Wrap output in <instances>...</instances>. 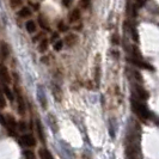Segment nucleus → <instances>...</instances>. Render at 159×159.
I'll use <instances>...</instances> for the list:
<instances>
[{"label":"nucleus","instance_id":"f257e3e1","mask_svg":"<svg viewBox=\"0 0 159 159\" xmlns=\"http://www.w3.org/2000/svg\"><path fill=\"white\" fill-rule=\"evenodd\" d=\"M132 107H133V110L136 115L143 120H148L151 119L152 112L147 109V107L143 103H141V101L136 99V98H132Z\"/></svg>","mask_w":159,"mask_h":159},{"label":"nucleus","instance_id":"f03ea898","mask_svg":"<svg viewBox=\"0 0 159 159\" xmlns=\"http://www.w3.org/2000/svg\"><path fill=\"white\" fill-rule=\"evenodd\" d=\"M127 60L130 62V64L135 65V66L140 67V68H146V70H150V71H153V70H154L152 65L143 61V59H134V57H132V59H130V57H128Z\"/></svg>","mask_w":159,"mask_h":159},{"label":"nucleus","instance_id":"7ed1b4c3","mask_svg":"<svg viewBox=\"0 0 159 159\" xmlns=\"http://www.w3.org/2000/svg\"><path fill=\"white\" fill-rule=\"evenodd\" d=\"M37 99L40 102L42 109L46 110L48 107V102H47V97H46V92H44V90H43L42 86H39V89H37Z\"/></svg>","mask_w":159,"mask_h":159},{"label":"nucleus","instance_id":"20e7f679","mask_svg":"<svg viewBox=\"0 0 159 159\" xmlns=\"http://www.w3.org/2000/svg\"><path fill=\"white\" fill-rule=\"evenodd\" d=\"M62 42H64V46H66L67 48L74 47L78 43V35H75V34H68L65 37V40Z\"/></svg>","mask_w":159,"mask_h":159},{"label":"nucleus","instance_id":"39448f33","mask_svg":"<svg viewBox=\"0 0 159 159\" xmlns=\"http://www.w3.org/2000/svg\"><path fill=\"white\" fill-rule=\"evenodd\" d=\"M15 92L17 95V102H18V111L20 115H24L25 114V104H24V99H23V96L20 93L19 89H17V86L15 88Z\"/></svg>","mask_w":159,"mask_h":159},{"label":"nucleus","instance_id":"423d86ee","mask_svg":"<svg viewBox=\"0 0 159 159\" xmlns=\"http://www.w3.org/2000/svg\"><path fill=\"white\" fill-rule=\"evenodd\" d=\"M5 127L7 128V130L11 133V134H13V132L17 129V123L15 119H13V116H11V115H7V116H5Z\"/></svg>","mask_w":159,"mask_h":159},{"label":"nucleus","instance_id":"0eeeda50","mask_svg":"<svg viewBox=\"0 0 159 159\" xmlns=\"http://www.w3.org/2000/svg\"><path fill=\"white\" fill-rule=\"evenodd\" d=\"M0 80L5 84H10L11 83V75L8 73L7 67H5L4 65H0Z\"/></svg>","mask_w":159,"mask_h":159},{"label":"nucleus","instance_id":"6e6552de","mask_svg":"<svg viewBox=\"0 0 159 159\" xmlns=\"http://www.w3.org/2000/svg\"><path fill=\"white\" fill-rule=\"evenodd\" d=\"M20 143L24 146H28V147H31V146H35L36 145V140L35 138L31 135V134H24L20 138Z\"/></svg>","mask_w":159,"mask_h":159},{"label":"nucleus","instance_id":"1a4fd4ad","mask_svg":"<svg viewBox=\"0 0 159 159\" xmlns=\"http://www.w3.org/2000/svg\"><path fill=\"white\" fill-rule=\"evenodd\" d=\"M80 18H81V12H80V10L78 7L73 8L71 12H70V15H68L70 23H77V22L80 20Z\"/></svg>","mask_w":159,"mask_h":159},{"label":"nucleus","instance_id":"9d476101","mask_svg":"<svg viewBox=\"0 0 159 159\" xmlns=\"http://www.w3.org/2000/svg\"><path fill=\"white\" fill-rule=\"evenodd\" d=\"M31 15H32L31 8L28 7V6H23L20 10H18V12H17V16L19 17V18H23V19H26V18L31 17Z\"/></svg>","mask_w":159,"mask_h":159},{"label":"nucleus","instance_id":"9b49d317","mask_svg":"<svg viewBox=\"0 0 159 159\" xmlns=\"http://www.w3.org/2000/svg\"><path fill=\"white\" fill-rule=\"evenodd\" d=\"M135 92L138 96V99H140V101H145L148 98V92L143 88H141L140 85H135Z\"/></svg>","mask_w":159,"mask_h":159},{"label":"nucleus","instance_id":"f8f14e48","mask_svg":"<svg viewBox=\"0 0 159 159\" xmlns=\"http://www.w3.org/2000/svg\"><path fill=\"white\" fill-rule=\"evenodd\" d=\"M0 55H1L2 60H6L10 55V47L6 42H1V44H0Z\"/></svg>","mask_w":159,"mask_h":159},{"label":"nucleus","instance_id":"ddd939ff","mask_svg":"<svg viewBox=\"0 0 159 159\" xmlns=\"http://www.w3.org/2000/svg\"><path fill=\"white\" fill-rule=\"evenodd\" d=\"M52 92H53V96H54V98L56 99V102H61V99H62V90L60 89L59 85H53V88H52Z\"/></svg>","mask_w":159,"mask_h":159},{"label":"nucleus","instance_id":"4468645a","mask_svg":"<svg viewBox=\"0 0 159 159\" xmlns=\"http://www.w3.org/2000/svg\"><path fill=\"white\" fill-rule=\"evenodd\" d=\"M25 29H26V31L29 32V34H34L37 30V24H36L35 20L29 19V20L25 22Z\"/></svg>","mask_w":159,"mask_h":159},{"label":"nucleus","instance_id":"2eb2a0df","mask_svg":"<svg viewBox=\"0 0 159 159\" xmlns=\"http://www.w3.org/2000/svg\"><path fill=\"white\" fill-rule=\"evenodd\" d=\"M37 23H39V25H40L44 31H50V25H49L48 20L43 16H39V18H37Z\"/></svg>","mask_w":159,"mask_h":159},{"label":"nucleus","instance_id":"dca6fc26","mask_svg":"<svg viewBox=\"0 0 159 159\" xmlns=\"http://www.w3.org/2000/svg\"><path fill=\"white\" fill-rule=\"evenodd\" d=\"M36 130H37V134H39L41 143H44L46 141V139H44V132H43V127H42V123H41L40 120H36Z\"/></svg>","mask_w":159,"mask_h":159},{"label":"nucleus","instance_id":"f3484780","mask_svg":"<svg viewBox=\"0 0 159 159\" xmlns=\"http://www.w3.org/2000/svg\"><path fill=\"white\" fill-rule=\"evenodd\" d=\"M48 46H49V40L43 37V39L40 41V44H39V52H40V53H44L48 49Z\"/></svg>","mask_w":159,"mask_h":159},{"label":"nucleus","instance_id":"a211bd4d","mask_svg":"<svg viewBox=\"0 0 159 159\" xmlns=\"http://www.w3.org/2000/svg\"><path fill=\"white\" fill-rule=\"evenodd\" d=\"M39 156L41 157V159H54V157L52 156V153L48 150H46V148H40Z\"/></svg>","mask_w":159,"mask_h":159},{"label":"nucleus","instance_id":"6ab92c4d","mask_svg":"<svg viewBox=\"0 0 159 159\" xmlns=\"http://www.w3.org/2000/svg\"><path fill=\"white\" fill-rule=\"evenodd\" d=\"M48 122H49V125H50V127L53 129V132H57L59 130V127H57V123H56V120L55 117L50 114V115H48Z\"/></svg>","mask_w":159,"mask_h":159},{"label":"nucleus","instance_id":"aec40b11","mask_svg":"<svg viewBox=\"0 0 159 159\" xmlns=\"http://www.w3.org/2000/svg\"><path fill=\"white\" fill-rule=\"evenodd\" d=\"M2 93H4V95L7 97L10 102H13V101H15L13 93H12V91H11V90L7 88V85H4V89H2Z\"/></svg>","mask_w":159,"mask_h":159},{"label":"nucleus","instance_id":"412c9836","mask_svg":"<svg viewBox=\"0 0 159 159\" xmlns=\"http://www.w3.org/2000/svg\"><path fill=\"white\" fill-rule=\"evenodd\" d=\"M57 29H59V32H67L70 30V26L65 23L64 20H60L57 23Z\"/></svg>","mask_w":159,"mask_h":159},{"label":"nucleus","instance_id":"4be33fe9","mask_svg":"<svg viewBox=\"0 0 159 159\" xmlns=\"http://www.w3.org/2000/svg\"><path fill=\"white\" fill-rule=\"evenodd\" d=\"M53 48H54L55 52H60V50L64 48V42H62V40L55 41V42L53 43Z\"/></svg>","mask_w":159,"mask_h":159},{"label":"nucleus","instance_id":"5701e85b","mask_svg":"<svg viewBox=\"0 0 159 159\" xmlns=\"http://www.w3.org/2000/svg\"><path fill=\"white\" fill-rule=\"evenodd\" d=\"M129 31H130V35H132V39L135 41V42H138L139 41V36H138V32H136L135 28L134 26H130L129 28Z\"/></svg>","mask_w":159,"mask_h":159},{"label":"nucleus","instance_id":"b1692460","mask_svg":"<svg viewBox=\"0 0 159 159\" xmlns=\"http://www.w3.org/2000/svg\"><path fill=\"white\" fill-rule=\"evenodd\" d=\"M80 7L84 8V10H86V8L90 7V5H91V0H80Z\"/></svg>","mask_w":159,"mask_h":159},{"label":"nucleus","instance_id":"393cba45","mask_svg":"<svg viewBox=\"0 0 159 159\" xmlns=\"http://www.w3.org/2000/svg\"><path fill=\"white\" fill-rule=\"evenodd\" d=\"M5 105H6V99H5V96L2 93V91L0 90V109L5 108Z\"/></svg>","mask_w":159,"mask_h":159},{"label":"nucleus","instance_id":"a878e982","mask_svg":"<svg viewBox=\"0 0 159 159\" xmlns=\"http://www.w3.org/2000/svg\"><path fill=\"white\" fill-rule=\"evenodd\" d=\"M24 156H25V159H36L35 153L32 151H25L24 152Z\"/></svg>","mask_w":159,"mask_h":159},{"label":"nucleus","instance_id":"bb28decb","mask_svg":"<svg viewBox=\"0 0 159 159\" xmlns=\"http://www.w3.org/2000/svg\"><path fill=\"white\" fill-rule=\"evenodd\" d=\"M43 36H44V34H43V32H40V34H37L36 36H34V37H32V42H34V43H36V42H40V41L43 39Z\"/></svg>","mask_w":159,"mask_h":159},{"label":"nucleus","instance_id":"cd10ccee","mask_svg":"<svg viewBox=\"0 0 159 159\" xmlns=\"http://www.w3.org/2000/svg\"><path fill=\"white\" fill-rule=\"evenodd\" d=\"M23 4V0H11V6L13 8H16L17 6H20Z\"/></svg>","mask_w":159,"mask_h":159},{"label":"nucleus","instance_id":"c85d7f7f","mask_svg":"<svg viewBox=\"0 0 159 159\" xmlns=\"http://www.w3.org/2000/svg\"><path fill=\"white\" fill-rule=\"evenodd\" d=\"M60 39V35H59V32H53L52 34V37H50V42H55V41H57Z\"/></svg>","mask_w":159,"mask_h":159},{"label":"nucleus","instance_id":"c756f323","mask_svg":"<svg viewBox=\"0 0 159 159\" xmlns=\"http://www.w3.org/2000/svg\"><path fill=\"white\" fill-rule=\"evenodd\" d=\"M73 2V0H61V4L64 7H70Z\"/></svg>","mask_w":159,"mask_h":159},{"label":"nucleus","instance_id":"7c9ffc66","mask_svg":"<svg viewBox=\"0 0 159 159\" xmlns=\"http://www.w3.org/2000/svg\"><path fill=\"white\" fill-rule=\"evenodd\" d=\"M132 73L134 74V77H135V79L138 80V81H143V77L140 75V73H139V72H138V71H133Z\"/></svg>","mask_w":159,"mask_h":159},{"label":"nucleus","instance_id":"2f4dec72","mask_svg":"<svg viewBox=\"0 0 159 159\" xmlns=\"http://www.w3.org/2000/svg\"><path fill=\"white\" fill-rule=\"evenodd\" d=\"M96 83H97V85L99 83V66L96 67Z\"/></svg>","mask_w":159,"mask_h":159},{"label":"nucleus","instance_id":"473e14b6","mask_svg":"<svg viewBox=\"0 0 159 159\" xmlns=\"http://www.w3.org/2000/svg\"><path fill=\"white\" fill-rule=\"evenodd\" d=\"M111 42L114 43V44H119L120 43L119 36H117V35H114V36L111 37Z\"/></svg>","mask_w":159,"mask_h":159},{"label":"nucleus","instance_id":"72a5a7b5","mask_svg":"<svg viewBox=\"0 0 159 159\" xmlns=\"http://www.w3.org/2000/svg\"><path fill=\"white\" fill-rule=\"evenodd\" d=\"M25 129H26V125H25V122H23V121H22V122H19V130H20V132H24Z\"/></svg>","mask_w":159,"mask_h":159},{"label":"nucleus","instance_id":"f704fd0d","mask_svg":"<svg viewBox=\"0 0 159 159\" xmlns=\"http://www.w3.org/2000/svg\"><path fill=\"white\" fill-rule=\"evenodd\" d=\"M135 2L139 6H143V5L146 4V0H135Z\"/></svg>","mask_w":159,"mask_h":159},{"label":"nucleus","instance_id":"c9c22d12","mask_svg":"<svg viewBox=\"0 0 159 159\" xmlns=\"http://www.w3.org/2000/svg\"><path fill=\"white\" fill-rule=\"evenodd\" d=\"M0 83H1V80H0Z\"/></svg>","mask_w":159,"mask_h":159}]
</instances>
